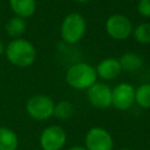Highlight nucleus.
I'll return each instance as SVG.
<instances>
[{
  "label": "nucleus",
  "mask_w": 150,
  "mask_h": 150,
  "mask_svg": "<svg viewBox=\"0 0 150 150\" xmlns=\"http://www.w3.org/2000/svg\"><path fill=\"white\" fill-rule=\"evenodd\" d=\"M5 54L7 60L16 67L30 66L36 56L34 46L28 40L25 39L12 40L5 49Z\"/></svg>",
  "instance_id": "nucleus-1"
},
{
  "label": "nucleus",
  "mask_w": 150,
  "mask_h": 150,
  "mask_svg": "<svg viewBox=\"0 0 150 150\" xmlns=\"http://www.w3.org/2000/svg\"><path fill=\"white\" fill-rule=\"evenodd\" d=\"M97 74L93 66L79 62L68 68L66 73L67 83L74 89H88L96 83Z\"/></svg>",
  "instance_id": "nucleus-2"
},
{
  "label": "nucleus",
  "mask_w": 150,
  "mask_h": 150,
  "mask_svg": "<svg viewBox=\"0 0 150 150\" xmlns=\"http://www.w3.org/2000/svg\"><path fill=\"white\" fill-rule=\"evenodd\" d=\"M86 33V20L79 13L68 14L61 23V38L69 45L77 43Z\"/></svg>",
  "instance_id": "nucleus-3"
},
{
  "label": "nucleus",
  "mask_w": 150,
  "mask_h": 150,
  "mask_svg": "<svg viewBox=\"0 0 150 150\" xmlns=\"http://www.w3.org/2000/svg\"><path fill=\"white\" fill-rule=\"evenodd\" d=\"M54 102L47 95H35L27 101L26 109L28 115L38 121H45L52 117L54 112Z\"/></svg>",
  "instance_id": "nucleus-4"
},
{
  "label": "nucleus",
  "mask_w": 150,
  "mask_h": 150,
  "mask_svg": "<svg viewBox=\"0 0 150 150\" xmlns=\"http://www.w3.org/2000/svg\"><path fill=\"white\" fill-rule=\"evenodd\" d=\"M131 21L122 14H112L107 19L105 30L108 35L115 40H124L132 34Z\"/></svg>",
  "instance_id": "nucleus-5"
},
{
  "label": "nucleus",
  "mask_w": 150,
  "mask_h": 150,
  "mask_svg": "<svg viewBox=\"0 0 150 150\" xmlns=\"http://www.w3.org/2000/svg\"><path fill=\"white\" fill-rule=\"evenodd\" d=\"M66 141L67 135L59 125L47 127L40 136V145L43 150H61Z\"/></svg>",
  "instance_id": "nucleus-6"
},
{
  "label": "nucleus",
  "mask_w": 150,
  "mask_h": 150,
  "mask_svg": "<svg viewBox=\"0 0 150 150\" xmlns=\"http://www.w3.org/2000/svg\"><path fill=\"white\" fill-rule=\"evenodd\" d=\"M87 150H112L114 142L110 134L100 127L91 128L86 135Z\"/></svg>",
  "instance_id": "nucleus-7"
},
{
  "label": "nucleus",
  "mask_w": 150,
  "mask_h": 150,
  "mask_svg": "<svg viewBox=\"0 0 150 150\" xmlns=\"http://www.w3.org/2000/svg\"><path fill=\"white\" fill-rule=\"evenodd\" d=\"M135 102V88L129 83H120L111 90V104L118 110L129 109Z\"/></svg>",
  "instance_id": "nucleus-8"
},
{
  "label": "nucleus",
  "mask_w": 150,
  "mask_h": 150,
  "mask_svg": "<svg viewBox=\"0 0 150 150\" xmlns=\"http://www.w3.org/2000/svg\"><path fill=\"white\" fill-rule=\"evenodd\" d=\"M87 96L91 105L97 109H107L111 105V88L105 83H94L88 88Z\"/></svg>",
  "instance_id": "nucleus-9"
},
{
  "label": "nucleus",
  "mask_w": 150,
  "mask_h": 150,
  "mask_svg": "<svg viewBox=\"0 0 150 150\" xmlns=\"http://www.w3.org/2000/svg\"><path fill=\"white\" fill-rule=\"evenodd\" d=\"M95 70H96L97 76H100L101 79H103V80H114L121 74L122 68H121L120 61L117 59L108 57V59L102 60L97 64Z\"/></svg>",
  "instance_id": "nucleus-10"
},
{
  "label": "nucleus",
  "mask_w": 150,
  "mask_h": 150,
  "mask_svg": "<svg viewBox=\"0 0 150 150\" xmlns=\"http://www.w3.org/2000/svg\"><path fill=\"white\" fill-rule=\"evenodd\" d=\"M9 6L14 14L22 19L32 16L36 8L35 0H9Z\"/></svg>",
  "instance_id": "nucleus-11"
},
{
  "label": "nucleus",
  "mask_w": 150,
  "mask_h": 150,
  "mask_svg": "<svg viewBox=\"0 0 150 150\" xmlns=\"http://www.w3.org/2000/svg\"><path fill=\"white\" fill-rule=\"evenodd\" d=\"M118 61H120L122 70L130 71V73L138 70L142 67V64H143L142 57L138 54L132 53V52H128V53L123 54Z\"/></svg>",
  "instance_id": "nucleus-12"
},
{
  "label": "nucleus",
  "mask_w": 150,
  "mask_h": 150,
  "mask_svg": "<svg viewBox=\"0 0 150 150\" xmlns=\"http://www.w3.org/2000/svg\"><path fill=\"white\" fill-rule=\"evenodd\" d=\"M18 144L16 134L6 127H0V150H16Z\"/></svg>",
  "instance_id": "nucleus-13"
},
{
  "label": "nucleus",
  "mask_w": 150,
  "mask_h": 150,
  "mask_svg": "<svg viewBox=\"0 0 150 150\" xmlns=\"http://www.w3.org/2000/svg\"><path fill=\"white\" fill-rule=\"evenodd\" d=\"M26 29V23L22 18L20 16H13L8 20L6 23V32L11 38H19L20 35L23 34Z\"/></svg>",
  "instance_id": "nucleus-14"
},
{
  "label": "nucleus",
  "mask_w": 150,
  "mask_h": 150,
  "mask_svg": "<svg viewBox=\"0 0 150 150\" xmlns=\"http://www.w3.org/2000/svg\"><path fill=\"white\" fill-rule=\"evenodd\" d=\"M135 102L142 108H150V83H143L135 89Z\"/></svg>",
  "instance_id": "nucleus-15"
},
{
  "label": "nucleus",
  "mask_w": 150,
  "mask_h": 150,
  "mask_svg": "<svg viewBox=\"0 0 150 150\" xmlns=\"http://www.w3.org/2000/svg\"><path fill=\"white\" fill-rule=\"evenodd\" d=\"M74 112V105L69 101H61L54 107L53 115L59 120H68Z\"/></svg>",
  "instance_id": "nucleus-16"
},
{
  "label": "nucleus",
  "mask_w": 150,
  "mask_h": 150,
  "mask_svg": "<svg viewBox=\"0 0 150 150\" xmlns=\"http://www.w3.org/2000/svg\"><path fill=\"white\" fill-rule=\"evenodd\" d=\"M132 35L139 43H150V23H139L132 29Z\"/></svg>",
  "instance_id": "nucleus-17"
},
{
  "label": "nucleus",
  "mask_w": 150,
  "mask_h": 150,
  "mask_svg": "<svg viewBox=\"0 0 150 150\" xmlns=\"http://www.w3.org/2000/svg\"><path fill=\"white\" fill-rule=\"evenodd\" d=\"M138 13L144 18H150V0H139L137 5Z\"/></svg>",
  "instance_id": "nucleus-18"
},
{
  "label": "nucleus",
  "mask_w": 150,
  "mask_h": 150,
  "mask_svg": "<svg viewBox=\"0 0 150 150\" xmlns=\"http://www.w3.org/2000/svg\"><path fill=\"white\" fill-rule=\"evenodd\" d=\"M67 150H87V149L86 148H82V146H71V148H69Z\"/></svg>",
  "instance_id": "nucleus-19"
},
{
  "label": "nucleus",
  "mask_w": 150,
  "mask_h": 150,
  "mask_svg": "<svg viewBox=\"0 0 150 150\" xmlns=\"http://www.w3.org/2000/svg\"><path fill=\"white\" fill-rule=\"evenodd\" d=\"M4 52H5V47H4L2 41L0 40V55H2V54H4Z\"/></svg>",
  "instance_id": "nucleus-20"
},
{
  "label": "nucleus",
  "mask_w": 150,
  "mask_h": 150,
  "mask_svg": "<svg viewBox=\"0 0 150 150\" xmlns=\"http://www.w3.org/2000/svg\"><path fill=\"white\" fill-rule=\"evenodd\" d=\"M76 1H79V2H88L90 0H76Z\"/></svg>",
  "instance_id": "nucleus-21"
},
{
  "label": "nucleus",
  "mask_w": 150,
  "mask_h": 150,
  "mask_svg": "<svg viewBox=\"0 0 150 150\" xmlns=\"http://www.w3.org/2000/svg\"><path fill=\"white\" fill-rule=\"evenodd\" d=\"M121 150H130V149H127V148H125V149H121Z\"/></svg>",
  "instance_id": "nucleus-22"
}]
</instances>
